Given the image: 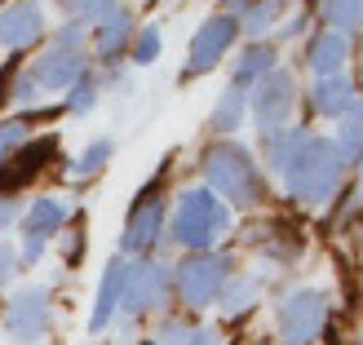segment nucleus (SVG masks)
Wrapping results in <instances>:
<instances>
[{"label":"nucleus","instance_id":"obj_1","mask_svg":"<svg viewBox=\"0 0 363 345\" xmlns=\"http://www.w3.org/2000/svg\"><path fill=\"white\" fill-rule=\"evenodd\" d=\"M204 177H208V191L222 199V204H240L252 208L266 199V177L262 169L252 164V155L235 142H217V147L204 151Z\"/></svg>","mask_w":363,"mask_h":345},{"label":"nucleus","instance_id":"obj_2","mask_svg":"<svg viewBox=\"0 0 363 345\" xmlns=\"http://www.w3.org/2000/svg\"><path fill=\"white\" fill-rule=\"evenodd\" d=\"M341 169H346V159L341 151L333 147V137H311L301 147V155L293 159V169H288V195L301 199V204H323V199H333L337 181H341Z\"/></svg>","mask_w":363,"mask_h":345},{"label":"nucleus","instance_id":"obj_3","mask_svg":"<svg viewBox=\"0 0 363 345\" xmlns=\"http://www.w3.org/2000/svg\"><path fill=\"white\" fill-rule=\"evenodd\" d=\"M230 230V208L217 199L213 191H186L177 199V213H173V226L169 234L186 248V252H208L217 234Z\"/></svg>","mask_w":363,"mask_h":345},{"label":"nucleus","instance_id":"obj_4","mask_svg":"<svg viewBox=\"0 0 363 345\" xmlns=\"http://www.w3.org/2000/svg\"><path fill=\"white\" fill-rule=\"evenodd\" d=\"M230 279L226 257H213V252H186V261L177 266V297L199 310V305H213L222 283Z\"/></svg>","mask_w":363,"mask_h":345},{"label":"nucleus","instance_id":"obj_5","mask_svg":"<svg viewBox=\"0 0 363 345\" xmlns=\"http://www.w3.org/2000/svg\"><path fill=\"white\" fill-rule=\"evenodd\" d=\"M323 323H328V297H323L319 288H297V293L284 297V305H279L284 345H306Z\"/></svg>","mask_w":363,"mask_h":345},{"label":"nucleus","instance_id":"obj_6","mask_svg":"<svg viewBox=\"0 0 363 345\" xmlns=\"http://www.w3.org/2000/svg\"><path fill=\"white\" fill-rule=\"evenodd\" d=\"M293 106H297V80L288 76V71H270V76H262L252 84V120H257L262 137L284 129L288 115H293Z\"/></svg>","mask_w":363,"mask_h":345},{"label":"nucleus","instance_id":"obj_7","mask_svg":"<svg viewBox=\"0 0 363 345\" xmlns=\"http://www.w3.org/2000/svg\"><path fill=\"white\" fill-rule=\"evenodd\" d=\"M235 35H240V18H230V13L208 18V23L195 31L191 49H186V67H182V76H186V80L208 76V71L226 58V49L235 45Z\"/></svg>","mask_w":363,"mask_h":345},{"label":"nucleus","instance_id":"obj_8","mask_svg":"<svg viewBox=\"0 0 363 345\" xmlns=\"http://www.w3.org/2000/svg\"><path fill=\"white\" fill-rule=\"evenodd\" d=\"M164 288H169V270L160 266V261H138V266H129V275H124V297H120V305H124V319H142V315H151L155 305H160V297H164Z\"/></svg>","mask_w":363,"mask_h":345},{"label":"nucleus","instance_id":"obj_9","mask_svg":"<svg viewBox=\"0 0 363 345\" xmlns=\"http://www.w3.org/2000/svg\"><path fill=\"white\" fill-rule=\"evenodd\" d=\"M160 230H164V199H160V186H147L138 195V204L129 208L120 244L124 252H151L160 244Z\"/></svg>","mask_w":363,"mask_h":345},{"label":"nucleus","instance_id":"obj_10","mask_svg":"<svg viewBox=\"0 0 363 345\" xmlns=\"http://www.w3.org/2000/svg\"><path fill=\"white\" fill-rule=\"evenodd\" d=\"M53 151H58V142L40 137V142H23L13 155H5L0 159V195H13V191H23L27 181H35L45 173V164L53 159Z\"/></svg>","mask_w":363,"mask_h":345},{"label":"nucleus","instance_id":"obj_11","mask_svg":"<svg viewBox=\"0 0 363 345\" xmlns=\"http://www.w3.org/2000/svg\"><path fill=\"white\" fill-rule=\"evenodd\" d=\"M5 328H9L13 341H40L49 332V293L45 288H23V293L9 301Z\"/></svg>","mask_w":363,"mask_h":345},{"label":"nucleus","instance_id":"obj_12","mask_svg":"<svg viewBox=\"0 0 363 345\" xmlns=\"http://www.w3.org/2000/svg\"><path fill=\"white\" fill-rule=\"evenodd\" d=\"M84 76V53L80 49H58V45H49L40 58H35L31 67V84L35 89H62V84H76Z\"/></svg>","mask_w":363,"mask_h":345},{"label":"nucleus","instance_id":"obj_13","mask_svg":"<svg viewBox=\"0 0 363 345\" xmlns=\"http://www.w3.org/2000/svg\"><path fill=\"white\" fill-rule=\"evenodd\" d=\"M45 35V18H40V9L31 5H9V9H0V45L5 49H31L35 40Z\"/></svg>","mask_w":363,"mask_h":345},{"label":"nucleus","instance_id":"obj_14","mask_svg":"<svg viewBox=\"0 0 363 345\" xmlns=\"http://www.w3.org/2000/svg\"><path fill=\"white\" fill-rule=\"evenodd\" d=\"M124 275H129V261H124V257H111V261H106L102 283H98V305H94V315H89V332H102L106 323L116 319L120 297H124Z\"/></svg>","mask_w":363,"mask_h":345},{"label":"nucleus","instance_id":"obj_15","mask_svg":"<svg viewBox=\"0 0 363 345\" xmlns=\"http://www.w3.org/2000/svg\"><path fill=\"white\" fill-rule=\"evenodd\" d=\"M129 40H133V18L124 13V9H111L98 23V31H94V49H98L102 62H116L120 53L129 49Z\"/></svg>","mask_w":363,"mask_h":345},{"label":"nucleus","instance_id":"obj_16","mask_svg":"<svg viewBox=\"0 0 363 345\" xmlns=\"http://www.w3.org/2000/svg\"><path fill=\"white\" fill-rule=\"evenodd\" d=\"M306 142H311V133H306L301 124H297V129H275V133H266V137H262L266 164L275 169V173H288V169H293V159L301 155Z\"/></svg>","mask_w":363,"mask_h":345},{"label":"nucleus","instance_id":"obj_17","mask_svg":"<svg viewBox=\"0 0 363 345\" xmlns=\"http://www.w3.org/2000/svg\"><path fill=\"white\" fill-rule=\"evenodd\" d=\"M346 53H350L346 35L323 27V31L315 35V40H311V49H306V58H311V67L319 71V80H323V76H337V71H341V62H346Z\"/></svg>","mask_w":363,"mask_h":345},{"label":"nucleus","instance_id":"obj_18","mask_svg":"<svg viewBox=\"0 0 363 345\" xmlns=\"http://www.w3.org/2000/svg\"><path fill=\"white\" fill-rule=\"evenodd\" d=\"M311 102H315L319 115H333L337 120V115H350L354 111V89H350V80H341V76H323L315 84Z\"/></svg>","mask_w":363,"mask_h":345},{"label":"nucleus","instance_id":"obj_19","mask_svg":"<svg viewBox=\"0 0 363 345\" xmlns=\"http://www.w3.org/2000/svg\"><path fill=\"white\" fill-rule=\"evenodd\" d=\"M275 71V49L270 45H252V49H244L240 53V62H235V89H248V84H257L262 76H270Z\"/></svg>","mask_w":363,"mask_h":345},{"label":"nucleus","instance_id":"obj_20","mask_svg":"<svg viewBox=\"0 0 363 345\" xmlns=\"http://www.w3.org/2000/svg\"><path fill=\"white\" fill-rule=\"evenodd\" d=\"M71 217V208H67V199H58V195H45V199H35L31 204V213H27V230H35V234H49L58 230L62 222Z\"/></svg>","mask_w":363,"mask_h":345},{"label":"nucleus","instance_id":"obj_21","mask_svg":"<svg viewBox=\"0 0 363 345\" xmlns=\"http://www.w3.org/2000/svg\"><path fill=\"white\" fill-rule=\"evenodd\" d=\"M244 94L240 89H226L222 98H217V106H213V115H208V129H217V133H230V129H240V120H244Z\"/></svg>","mask_w":363,"mask_h":345},{"label":"nucleus","instance_id":"obj_22","mask_svg":"<svg viewBox=\"0 0 363 345\" xmlns=\"http://www.w3.org/2000/svg\"><path fill=\"white\" fill-rule=\"evenodd\" d=\"M323 23H328V31L346 35L359 23V0H323Z\"/></svg>","mask_w":363,"mask_h":345},{"label":"nucleus","instance_id":"obj_23","mask_svg":"<svg viewBox=\"0 0 363 345\" xmlns=\"http://www.w3.org/2000/svg\"><path fill=\"white\" fill-rule=\"evenodd\" d=\"M252 293H257V283H252V279H226L217 297H222V310L226 315H240V310H248Z\"/></svg>","mask_w":363,"mask_h":345},{"label":"nucleus","instance_id":"obj_24","mask_svg":"<svg viewBox=\"0 0 363 345\" xmlns=\"http://www.w3.org/2000/svg\"><path fill=\"white\" fill-rule=\"evenodd\" d=\"M284 13V0H257V5L248 9V23H244V31L248 35H262L266 27H275V18Z\"/></svg>","mask_w":363,"mask_h":345},{"label":"nucleus","instance_id":"obj_25","mask_svg":"<svg viewBox=\"0 0 363 345\" xmlns=\"http://www.w3.org/2000/svg\"><path fill=\"white\" fill-rule=\"evenodd\" d=\"M94 106H98V80L94 76H89V71H84V76L76 80V84H71V98H67V111H94Z\"/></svg>","mask_w":363,"mask_h":345},{"label":"nucleus","instance_id":"obj_26","mask_svg":"<svg viewBox=\"0 0 363 345\" xmlns=\"http://www.w3.org/2000/svg\"><path fill=\"white\" fill-rule=\"evenodd\" d=\"M333 147L341 151V159H346V164H359V115H354V111L346 115V124H341V133H337Z\"/></svg>","mask_w":363,"mask_h":345},{"label":"nucleus","instance_id":"obj_27","mask_svg":"<svg viewBox=\"0 0 363 345\" xmlns=\"http://www.w3.org/2000/svg\"><path fill=\"white\" fill-rule=\"evenodd\" d=\"M106 159H111V142H106V137H98V142H89V147H84V155H80L76 173H80V177H94V173L106 164Z\"/></svg>","mask_w":363,"mask_h":345},{"label":"nucleus","instance_id":"obj_28","mask_svg":"<svg viewBox=\"0 0 363 345\" xmlns=\"http://www.w3.org/2000/svg\"><path fill=\"white\" fill-rule=\"evenodd\" d=\"M27 129H31V120H5V124H0V159L23 147V142H27Z\"/></svg>","mask_w":363,"mask_h":345},{"label":"nucleus","instance_id":"obj_29","mask_svg":"<svg viewBox=\"0 0 363 345\" xmlns=\"http://www.w3.org/2000/svg\"><path fill=\"white\" fill-rule=\"evenodd\" d=\"M155 53H160V31L147 27V31L138 35V45H133V62H138V67H147V62H155Z\"/></svg>","mask_w":363,"mask_h":345},{"label":"nucleus","instance_id":"obj_30","mask_svg":"<svg viewBox=\"0 0 363 345\" xmlns=\"http://www.w3.org/2000/svg\"><path fill=\"white\" fill-rule=\"evenodd\" d=\"M186 332H191V323L164 319V323H160V332H155V345H186Z\"/></svg>","mask_w":363,"mask_h":345},{"label":"nucleus","instance_id":"obj_31","mask_svg":"<svg viewBox=\"0 0 363 345\" xmlns=\"http://www.w3.org/2000/svg\"><path fill=\"white\" fill-rule=\"evenodd\" d=\"M40 252H45V234L27 230L23 234V261H40Z\"/></svg>","mask_w":363,"mask_h":345},{"label":"nucleus","instance_id":"obj_32","mask_svg":"<svg viewBox=\"0 0 363 345\" xmlns=\"http://www.w3.org/2000/svg\"><path fill=\"white\" fill-rule=\"evenodd\" d=\"M116 9V0H84V9H80V23H89V18H106Z\"/></svg>","mask_w":363,"mask_h":345},{"label":"nucleus","instance_id":"obj_33","mask_svg":"<svg viewBox=\"0 0 363 345\" xmlns=\"http://www.w3.org/2000/svg\"><path fill=\"white\" fill-rule=\"evenodd\" d=\"M80 35H84V23L62 27V31H58V49H76V45H80Z\"/></svg>","mask_w":363,"mask_h":345},{"label":"nucleus","instance_id":"obj_34","mask_svg":"<svg viewBox=\"0 0 363 345\" xmlns=\"http://www.w3.org/2000/svg\"><path fill=\"white\" fill-rule=\"evenodd\" d=\"M186 345H222V341H217L213 328H191V332H186Z\"/></svg>","mask_w":363,"mask_h":345},{"label":"nucleus","instance_id":"obj_35","mask_svg":"<svg viewBox=\"0 0 363 345\" xmlns=\"http://www.w3.org/2000/svg\"><path fill=\"white\" fill-rule=\"evenodd\" d=\"M13 275V248L9 244H0V283H5Z\"/></svg>","mask_w":363,"mask_h":345},{"label":"nucleus","instance_id":"obj_36","mask_svg":"<svg viewBox=\"0 0 363 345\" xmlns=\"http://www.w3.org/2000/svg\"><path fill=\"white\" fill-rule=\"evenodd\" d=\"M13 217H18V204H13V199L5 195V199H0V230H5V226H13Z\"/></svg>","mask_w":363,"mask_h":345},{"label":"nucleus","instance_id":"obj_37","mask_svg":"<svg viewBox=\"0 0 363 345\" xmlns=\"http://www.w3.org/2000/svg\"><path fill=\"white\" fill-rule=\"evenodd\" d=\"M252 5H257V0H226V13H230V18H240V13H248Z\"/></svg>","mask_w":363,"mask_h":345},{"label":"nucleus","instance_id":"obj_38","mask_svg":"<svg viewBox=\"0 0 363 345\" xmlns=\"http://www.w3.org/2000/svg\"><path fill=\"white\" fill-rule=\"evenodd\" d=\"M80 239H84L80 230H76V234H67V261H76V257H80Z\"/></svg>","mask_w":363,"mask_h":345}]
</instances>
